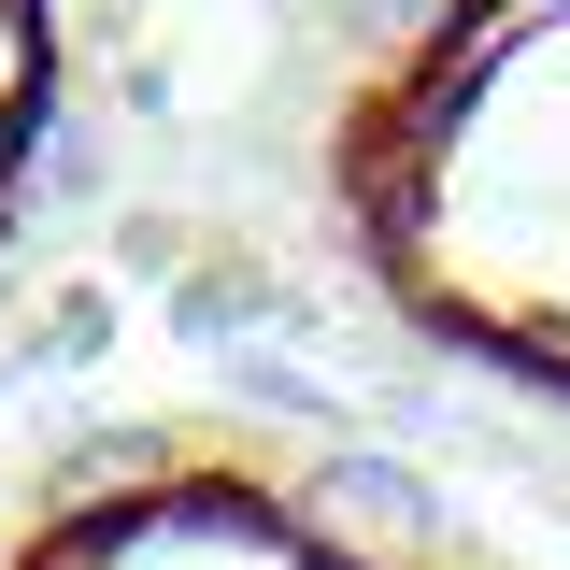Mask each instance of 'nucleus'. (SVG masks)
I'll return each mask as SVG.
<instances>
[{"instance_id": "f257e3e1", "label": "nucleus", "mask_w": 570, "mask_h": 570, "mask_svg": "<svg viewBox=\"0 0 570 570\" xmlns=\"http://www.w3.org/2000/svg\"><path fill=\"white\" fill-rule=\"evenodd\" d=\"M328 186L428 343L570 385V0H385Z\"/></svg>"}, {"instance_id": "f03ea898", "label": "nucleus", "mask_w": 570, "mask_h": 570, "mask_svg": "<svg viewBox=\"0 0 570 570\" xmlns=\"http://www.w3.org/2000/svg\"><path fill=\"white\" fill-rule=\"evenodd\" d=\"M0 570H456V557H442L428 485H400L385 456L100 428L43 471Z\"/></svg>"}, {"instance_id": "7ed1b4c3", "label": "nucleus", "mask_w": 570, "mask_h": 570, "mask_svg": "<svg viewBox=\"0 0 570 570\" xmlns=\"http://www.w3.org/2000/svg\"><path fill=\"white\" fill-rule=\"evenodd\" d=\"M43 142V0H0V200Z\"/></svg>"}]
</instances>
